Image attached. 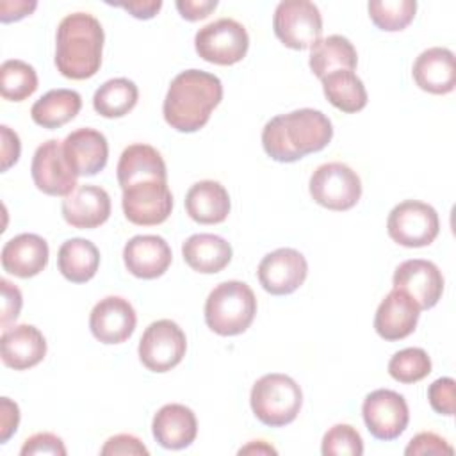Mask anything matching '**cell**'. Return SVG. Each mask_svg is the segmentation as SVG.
<instances>
[{"mask_svg": "<svg viewBox=\"0 0 456 456\" xmlns=\"http://www.w3.org/2000/svg\"><path fill=\"white\" fill-rule=\"evenodd\" d=\"M333 137L330 118L315 109H297L269 119L262 130L264 151L276 162H296L324 150Z\"/></svg>", "mask_w": 456, "mask_h": 456, "instance_id": "1", "label": "cell"}, {"mask_svg": "<svg viewBox=\"0 0 456 456\" xmlns=\"http://www.w3.org/2000/svg\"><path fill=\"white\" fill-rule=\"evenodd\" d=\"M221 100L223 84L214 73L185 69L171 80L162 103V114L166 123L176 132L192 134L208 123L212 110Z\"/></svg>", "mask_w": 456, "mask_h": 456, "instance_id": "2", "label": "cell"}, {"mask_svg": "<svg viewBox=\"0 0 456 456\" xmlns=\"http://www.w3.org/2000/svg\"><path fill=\"white\" fill-rule=\"evenodd\" d=\"M105 34L89 12H73L61 20L55 36L57 71L71 80H86L102 66Z\"/></svg>", "mask_w": 456, "mask_h": 456, "instance_id": "3", "label": "cell"}, {"mask_svg": "<svg viewBox=\"0 0 456 456\" xmlns=\"http://www.w3.org/2000/svg\"><path fill=\"white\" fill-rule=\"evenodd\" d=\"M255 314V292L248 283L239 280L216 285L205 301V322L221 337L244 333L251 326Z\"/></svg>", "mask_w": 456, "mask_h": 456, "instance_id": "4", "label": "cell"}, {"mask_svg": "<svg viewBox=\"0 0 456 456\" xmlns=\"http://www.w3.org/2000/svg\"><path fill=\"white\" fill-rule=\"evenodd\" d=\"M249 404L262 424L283 428L296 420L303 404V392L290 376L271 372L255 381Z\"/></svg>", "mask_w": 456, "mask_h": 456, "instance_id": "5", "label": "cell"}, {"mask_svg": "<svg viewBox=\"0 0 456 456\" xmlns=\"http://www.w3.org/2000/svg\"><path fill=\"white\" fill-rule=\"evenodd\" d=\"M196 53L212 64L232 66L240 62L249 48V36L242 23L219 18L201 27L194 36Z\"/></svg>", "mask_w": 456, "mask_h": 456, "instance_id": "6", "label": "cell"}, {"mask_svg": "<svg viewBox=\"0 0 456 456\" xmlns=\"http://www.w3.org/2000/svg\"><path fill=\"white\" fill-rule=\"evenodd\" d=\"M312 200L335 212L353 208L362 196V182L354 169L342 162H328L319 166L308 183Z\"/></svg>", "mask_w": 456, "mask_h": 456, "instance_id": "7", "label": "cell"}, {"mask_svg": "<svg viewBox=\"0 0 456 456\" xmlns=\"http://www.w3.org/2000/svg\"><path fill=\"white\" fill-rule=\"evenodd\" d=\"M273 28L287 48L306 50L321 39L322 18L308 0H283L274 9Z\"/></svg>", "mask_w": 456, "mask_h": 456, "instance_id": "8", "label": "cell"}, {"mask_svg": "<svg viewBox=\"0 0 456 456\" xmlns=\"http://www.w3.org/2000/svg\"><path fill=\"white\" fill-rule=\"evenodd\" d=\"M388 237L404 248L429 246L438 232L440 221L436 210L419 200H406L395 205L387 219Z\"/></svg>", "mask_w": 456, "mask_h": 456, "instance_id": "9", "label": "cell"}, {"mask_svg": "<svg viewBox=\"0 0 456 456\" xmlns=\"http://www.w3.org/2000/svg\"><path fill=\"white\" fill-rule=\"evenodd\" d=\"M187 338L183 330L171 319L151 322L139 340V360L151 372H167L185 356Z\"/></svg>", "mask_w": 456, "mask_h": 456, "instance_id": "10", "label": "cell"}, {"mask_svg": "<svg viewBox=\"0 0 456 456\" xmlns=\"http://www.w3.org/2000/svg\"><path fill=\"white\" fill-rule=\"evenodd\" d=\"M121 207L125 217L137 226L164 223L173 210V194L164 180H141L123 189Z\"/></svg>", "mask_w": 456, "mask_h": 456, "instance_id": "11", "label": "cell"}, {"mask_svg": "<svg viewBox=\"0 0 456 456\" xmlns=\"http://www.w3.org/2000/svg\"><path fill=\"white\" fill-rule=\"evenodd\" d=\"M363 422L369 433L378 440L399 438L410 422V411L406 399L388 388H378L370 392L362 404Z\"/></svg>", "mask_w": 456, "mask_h": 456, "instance_id": "12", "label": "cell"}, {"mask_svg": "<svg viewBox=\"0 0 456 456\" xmlns=\"http://www.w3.org/2000/svg\"><path fill=\"white\" fill-rule=\"evenodd\" d=\"M30 173L34 185L48 196H68L77 185V175L69 167L62 142L57 139H48L34 151Z\"/></svg>", "mask_w": 456, "mask_h": 456, "instance_id": "13", "label": "cell"}, {"mask_svg": "<svg viewBox=\"0 0 456 456\" xmlns=\"http://www.w3.org/2000/svg\"><path fill=\"white\" fill-rule=\"evenodd\" d=\"M256 274L265 292L273 296H287L305 283L308 264L297 249L280 248L260 260Z\"/></svg>", "mask_w": 456, "mask_h": 456, "instance_id": "14", "label": "cell"}, {"mask_svg": "<svg viewBox=\"0 0 456 456\" xmlns=\"http://www.w3.org/2000/svg\"><path fill=\"white\" fill-rule=\"evenodd\" d=\"M394 289L404 290L420 310L433 308L444 292V276L440 269L422 258L404 260L395 267L392 278Z\"/></svg>", "mask_w": 456, "mask_h": 456, "instance_id": "15", "label": "cell"}, {"mask_svg": "<svg viewBox=\"0 0 456 456\" xmlns=\"http://www.w3.org/2000/svg\"><path fill=\"white\" fill-rule=\"evenodd\" d=\"M135 324V310L130 301L121 296H107L100 299L89 315L91 333L102 344H121L128 340Z\"/></svg>", "mask_w": 456, "mask_h": 456, "instance_id": "16", "label": "cell"}, {"mask_svg": "<svg viewBox=\"0 0 456 456\" xmlns=\"http://www.w3.org/2000/svg\"><path fill=\"white\" fill-rule=\"evenodd\" d=\"M171 260V248L160 235H135L123 248L125 267L141 280L162 276L169 269Z\"/></svg>", "mask_w": 456, "mask_h": 456, "instance_id": "17", "label": "cell"}, {"mask_svg": "<svg viewBox=\"0 0 456 456\" xmlns=\"http://www.w3.org/2000/svg\"><path fill=\"white\" fill-rule=\"evenodd\" d=\"M419 315V305L404 290L392 289L376 310L374 330L388 342L403 340L415 331Z\"/></svg>", "mask_w": 456, "mask_h": 456, "instance_id": "18", "label": "cell"}, {"mask_svg": "<svg viewBox=\"0 0 456 456\" xmlns=\"http://www.w3.org/2000/svg\"><path fill=\"white\" fill-rule=\"evenodd\" d=\"M61 212L64 221L80 230L102 226L110 216V196L98 185H78L62 200Z\"/></svg>", "mask_w": 456, "mask_h": 456, "instance_id": "19", "label": "cell"}, {"mask_svg": "<svg viewBox=\"0 0 456 456\" xmlns=\"http://www.w3.org/2000/svg\"><path fill=\"white\" fill-rule=\"evenodd\" d=\"M64 157L77 176H94L107 166L109 142L94 128H78L62 141Z\"/></svg>", "mask_w": 456, "mask_h": 456, "instance_id": "20", "label": "cell"}, {"mask_svg": "<svg viewBox=\"0 0 456 456\" xmlns=\"http://www.w3.org/2000/svg\"><path fill=\"white\" fill-rule=\"evenodd\" d=\"M2 362L14 370H27L43 362L46 340L32 324H18L4 330L0 337Z\"/></svg>", "mask_w": 456, "mask_h": 456, "instance_id": "21", "label": "cell"}, {"mask_svg": "<svg viewBox=\"0 0 456 456\" xmlns=\"http://www.w3.org/2000/svg\"><path fill=\"white\" fill-rule=\"evenodd\" d=\"M151 433L164 449H185L196 440L198 420L194 411L185 404L169 403L155 413Z\"/></svg>", "mask_w": 456, "mask_h": 456, "instance_id": "22", "label": "cell"}, {"mask_svg": "<svg viewBox=\"0 0 456 456\" xmlns=\"http://www.w3.org/2000/svg\"><path fill=\"white\" fill-rule=\"evenodd\" d=\"M48 242L36 233H20L2 248V267L18 278H32L48 264Z\"/></svg>", "mask_w": 456, "mask_h": 456, "instance_id": "23", "label": "cell"}, {"mask_svg": "<svg viewBox=\"0 0 456 456\" xmlns=\"http://www.w3.org/2000/svg\"><path fill=\"white\" fill-rule=\"evenodd\" d=\"M411 75L415 84L431 94H447L456 86L454 53L444 46H433L419 53Z\"/></svg>", "mask_w": 456, "mask_h": 456, "instance_id": "24", "label": "cell"}, {"mask_svg": "<svg viewBox=\"0 0 456 456\" xmlns=\"http://www.w3.org/2000/svg\"><path fill=\"white\" fill-rule=\"evenodd\" d=\"M230 194L216 180H201L191 185L185 194V210L200 224H219L230 214Z\"/></svg>", "mask_w": 456, "mask_h": 456, "instance_id": "25", "label": "cell"}, {"mask_svg": "<svg viewBox=\"0 0 456 456\" xmlns=\"http://www.w3.org/2000/svg\"><path fill=\"white\" fill-rule=\"evenodd\" d=\"M185 264L201 274H216L232 260V246L214 233H194L182 244Z\"/></svg>", "mask_w": 456, "mask_h": 456, "instance_id": "26", "label": "cell"}, {"mask_svg": "<svg viewBox=\"0 0 456 456\" xmlns=\"http://www.w3.org/2000/svg\"><path fill=\"white\" fill-rule=\"evenodd\" d=\"M116 175L121 189L148 178L167 182V171L162 155L153 146L142 142L130 144L123 150Z\"/></svg>", "mask_w": 456, "mask_h": 456, "instance_id": "27", "label": "cell"}, {"mask_svg": "<svg viewBox=\"0 0 456 456\" xmlns=\"http://www.w3.org/2000/svg\"><path fill=\"white\" fill-rule=\"evenodd\" d=\"M100 265V251L87 239H68L57 253V267L71 283H86L94 278Z\"/></svg>", "mask_w": 456, "mask_h": 456, "instance_id": "28", "label": "cell"}, {"mask_svg": "<svg viewBox=\"0 0 456 456\" xmlns=\"http://www.w3.org/2000/svg\"><path fill=\"white\" fill-rule=\"evenodd\" d=\"M310 69L315 77L322 78L331 71L337 69H349L353 71L358 64L356 48L353 43L338 34L328 36L324 39H319L310 52Z\"/></svg>", "mask_w": 456, "mask_h": 456, "instance_id": "29", "label": "cell"}, {"mask_svg": "<svg viewBox=\"0 0 456 456\" xmlns=\"http://www.w3.org/2000/svg\"><path fill=\"white\" fill-rule=\"evenodd\" d=\"M82 109V98L73 89H52L45 93L30 109L32 121L53 130L71 121Z\"/></svg>", "mask_w": 456, "mask_h": 456, "instance_id": "30", "label": "cell"}, {"mask_svg": "<svg viewBox=\"0 0 456 456\" xmlns=\"http://www.w3.org/2000/svg\"><path fill=\"white\" fill-rule=\"evenodd\" d=\"M328 102L342 112H360L367 105V91L360 77L349 69H337L321 78Z\"/></svg>", "mask_w": 456, "mask_h": 456, "instance_id": "31", "label": "cell"}, {"mask_svg": "<svg viewBox=\"0 0 456 456\" xmlns=\"http://www.w3.org/2000/svg\"><path fill=\"white\" fill-rule=\"evenodd\" d=\"M137 98V86L132 80L119 77L103 82L96 89L93 96V107L103 118H123L135 107Z\"/></svg>", "mask_w": 456, "mask_h": 456, "instance_id": "32", "label": "cell"}, {"mask_svg": "<svg viewBox=\"0 0 456 456\" xmlns=\"http://www.w3.org/2000/svg\"><path fill=\"white\" fill-rule=\"evenodd\" d=\"M37 89L36 69L20 59L4 61L0 66V93L9 102H23Z\"/></svg>", "mask_w": 456, "mask_h": 456, "instance_id": "33", "label": "cell"}, {"mask_svg": "<svg viewBox=\"0 0 456 456\" xmlns=\"http://www.w3.org/2000/svg\"><path fill=\"white\" fill-rule=\"evenodd\" d=\"M369 18L385 32H397L406 28L417 11L415 0H372L367 4Z\"/></svg>", "mask_w": 456, "mask_h": 456, "instance_id": "34", "label": "cell"}, {"mask_svg": "<svg viewBox=\"0 0 456 456\" xmlns=\"http://www.w3.org/2000/svg\"><path fill=\"white\" fill-rule=\"evenodd\" d=\"M431 372V358L420 347H406L397 351L388 362V374L404 385L417 383Z\"/></svg>", "mask_w": 456, "mask_h": 456, "instance_id": "35", "label": "cell"}, {"mask_svg": "<svg viewBox=\"0 0 456 456\" xmlns=\"http://www.w3.org/2000/svg\"><path fill=\"white\" fill-rule=\"evenodd\" d=\"M322 456H360L363 454V440L349 424H335L322 436Z\"/></svg>", "mask_w": 456, "mask_h": 456, "instance_id": "36", "label": "cell"}, {"mask_svg": "<svg viewBox=\"0 0 456 456\" xmlns=\"http://www.w3.org/2000/svg\"><path fill=\"white\" fill-rule=\"evenodd\" d=\"M454 379L452 378H438L428 388V401L431 408L445 417H452L456 404H454Z\"/></svg>", "mask_w": 456, "mask_h": 456, "instance_id": "37", "label": "cell"}, {"mask_svg": "<svg viewBox=\"0 0 456 456\" xmlns=\"http://www.w3.org/2000/svg\"><path fill=\"white\" fill-rule=\"evenodd\" d=\"M454 449L436 433L422 431L415 435L404 449L408 456H420V454H452Z\"/></svg>", "mask_w": 456, "mask_h": 456, "instance_id": "38", "label": "cell"}, {"mask_svg": "<svg viewBox=\"0 0 456 456\" xmlns=\"http://www.w3.org/2000/svg\"><path fill=\"white\" fill-rule=\"evenodd\" d=\"M21 456H34V454H53V456H64L66 447L62 440L53 433H36L28 436L20 449Z\"/></svg>", "mask_w": 456, "mask_h": 456, "instance_id": "39", "label": "cell"}, {"mask_svg": "<svg viewBox=\"0 0 456 456\" xmlns=\"http://www.w3.org/2000/svg\"><path fill=\"white\" fill-rule=\"evenodd\" d=\"M0 287H2V328L7 330L11 328L9 324L18 319L23 297L20 289L5 278L0 280Z\"/></svg>", "mask_w": 456, "mask_h": 456, "instance_id": "40", "label": "cell"}, {"mask_svg": "<svg viewBox=\"0 0 456 456\" xmlns=\"http://www.w3.org/2000/svg\"><path fill=\"white\" fill-rule=\"evenodd\" d=\"M102 456H116V454H148L146 445L134 435H114L110 436L103 447L100 449Z\"/></svg>", "mask_w": 456, "mask_h": 456, "instance_id": "41", "label": "cell"}, {"mask_svg": "<svg viewBox=\"0 0 456 456\" xmlns=\"http://www.w3.org/2000/svg\"><path fill=\"white\" fill-rule=\"evenodd\" d=\"M20 408L9 397L0 399V444H5L18 429Z\"/></svg>", "mask_w": 456, "mask_h": 456, "instance_id": "42", "label": "cell"}, {"mask_svg": "<svg viewBox=\"0 0 456 456\" xmlns=\"http://www.w3.org/2000/svg\"><path fill=\"white\" fill-rule=\"evenodd\" d=\"M217 7V0H178L176 9L187 21L205 20Z\"/></svg>", "mask_w": 456, "mask_h": 456, "instance_id": "43", "label": "cell"}, {"mask_svg": "<svg viewBox=\"0 0 456 456\" xmlns=\"http://www.w3.org/2000/svg\"><path fill=\"white\" fill-rule=\"evenodd\" d=\"M2 134V171H7L11 166H14L20 159L21 144L16 132H12L7 125L0 126Z\"/></svg>", "mask_w": 456, "mask_h": 456, "instance_id": "44", "label": "cell"}, {"mask_svg": "<svg viewBox=\"0 0 456 456\" xmlns=\"http://www.w3.org/2000/svg\"><path fill=\"white\" fill-rule=\"evenodd\" d=\"M36 7H37V2H25V0L9 2V0H4V2H0V21L2 23L18 21V20L32 14Z\"/></svg>", "mask_w": 456, "mask_h": 456, "instance_id": "45", "label": "cell"}, {"mask_svg": "<svg viewBox=\"0 0 456 456\" xmlns=\"http://www.w3.org/2000/svg\"><path fill=\"white\" fill-rule=\"evenodd\" d=\"M114 5L125 9L126 12H130L137 20H150L160 11L162 2L160 0H134V2L114 4Z\"/></svg>", "mask_w": 456, "mask_h": 456, "instance_id": "46", "label": "cell"}, {"mask_svg": "<svg viewBox=\"0 0 456 456\" xmlns=\"http://www.w3.org/2000/svg\"><path fill=\"white\" fill-rule=\"evenodd\" d=\"M248 452H256V454H276V449L274 447H271V445H267L264 440H255V442H251L249 445H246V447H242L240 451H239V454H248Z\"/></svg>", "mask_w": 456, "mask_h": 456, "instance_id": "47", "label": "cell"}]
</instances>
